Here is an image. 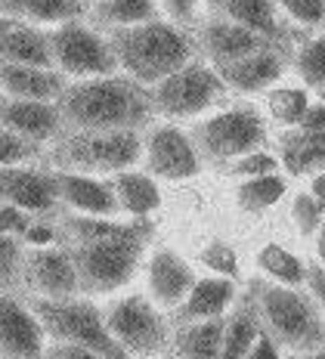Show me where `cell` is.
I'll return each mask as SVG.
<instances>
[{"instance_id": "cell-48", "label": "cell", "mask_w": 325, "mask_h": 359, "mask_svg": "<svg viewBox=\"0 0 325 359\" xmlns=\"http://www.w3.org/2000/svg\"><path fill=\"white\" fill-rule=\"evenodd\" d=\"M322 100H325V87H322Z\"/></svg>"}, {"instance_id": "cell-11", "label": "cell", "mask_w": 325, "mask_h": 359, "mask_svg": "<svg viewBox=\"0 0 325 359\" xmlns=\"http://www.w3.org/2000/svg\"><path fill=\"white\" fill-rule=\"evenodd\" d=\"M22 282L37 297H74L81 291L78 269H74L72 251L59 245H37L25 251L22 260Z\"/></svg>"}, {"instance_id": "cell-41", "label": "cell", "mask_w": 325, "mask_h": 359, "mask_svg": "<svg viewBox=\"0 0 325 359\" xmlns=\"http://www.w3.org/2000/svg\"><path fill=\"white\" fill-rule=\"evenodd\" d=\"M34 223V214H28V211H22V208L16 205H6V201H0V229L4 233H10V236H25L28 233V226Z\"/></svg>"}, {"instance_id": "cell-12", "label": "cell", "mask_w": 325, "mask_h": 359, "mask_svg": "<svg viewBox=\"0 0 325 359\" xmlns=\"http://www.w3.org/2000/svg\"><path fill=\"white\" fill-rule=\"evenodd\" d=\"M146 170L152 177H161V180H189L201 170V161H199V149L195 143L186 137L180 127L173 124H161L149 133L146 146Z\"/></svg>"}, {"instance_id": "cell-44", "label": "cell", "mask_w": 325, "mask_h": 359, "mask_svg": "<svg viewBox=\"0 0 325 359\" xmlns=\"http://www.w3.org/2000/svg\"><path fill=\"white\" fill-rule=\"evenodd\" d=\"M22 238H25V245H32V248H37V245H56V229L44 220H34Z\"/></svg>"}, {"instance_id": "cell-25", "label": "cell", "mask_w": 325, "mask_h": 359, "mask_svg": "<svg viewBox=\"0 0 325 359\" xmlns=\"http://www.w3.org/2000/svg\"><path fill=\"white\" fill-rule=\"evenodd\" d=\"M115 196H118V205L121 211H127L131 217H146L161 208V192H158L155 180L149 174H137V170H118L115 177Z\"/></svg>"}, {"instance_id": "cell-15", "label": "cell", "mask_w": 325, "mask_h": 359, "mask_svg": "<svg viewBox=\"0 0 325 359\" xmlns=\"http://www.w3.org/2000/svg\"><path fill=\"white\" fill-rule=\"evenodd\" d=\"M0 124L16 130L19 137L44 146L65 130L62 111L56 100H19V96H0Z\"/></svg>"}, {"instance_id": "cell-23", "label": "cell", "mask_w": 325, "mask_h": 359, "mask_svg": "<svg viewBox=\"0 0 325 359\" xmlns=\"http://www.w3.org/2000/svg\"><path fill=\"white\" fill-rule=\"evenodd\" d=\"M236 297V285L230 282V276H214V279H199L192 291L186 294V301L177 306L180 323H195V319H217L226 313V306Z\"/></svg>"}, {"instance_id": "cell-13", "label": "cell", "mask_w": 325, "mask_h": 359, "mask_svg": "<svg viewBox=\"0 0 325 359\" xmlns=\"http://www.w3.org/2000/svg\"><path fill=\"white\" fill-rule=\"evenodd\" d=\"M0 201L16 205L34 217H47L59 208L56 177H53V170L6 164V168H0Z\"/></svg>"}, {"instance_id": "cell-27", "label": "cell", "mask_w": 325, "mask_h": 359, "mask_svg": "<svg viewBox=\"0 0 325 359\" xmlns=\"http://www.w3.org/2000/svg\"><path fill=\"white\" fill-rule=\"evenodd\" d=\"M285 177L273 170V174H257V177H245L236 189V205L241 214H263L285 196Z\"/></svg>"}, {"instance_id": "cell-24", "label": "cell", "mask_w": 325, "mask_h": 359, "mask_svg": "<svg viewBox=\"0 0 325 359\" xmlns=\"http://www.w3.org/2000/svg\"><path fill=\"white\" fill-rule=\"evenodd\" d=\"M84 0H0V16H13L32 25H59L81 19Z\"/></svg>"}, {"instance_id": "cell-29", "label": "cell", "mask_w": 325, "mask_h": 359, "mask_svg": "<svg viewBox=\"0 0 325 359\" xmlns=\"http://www.w3.org/2000/svg\"><path fill=\"white\" fill-rule=\"evenodd\" d=\"M223 323L217 319H195L192 325L177 332V350L183 356H223Z\"/></svg>"}, {"instance_id": "cell-45", "label": "cell", "mask_w": 325, "mask_h": 359, "mask_svg": "<svg viewBox=\"0 0 325 359\" xmlns=\"http://www.w3.org/2000/svg\"><path fill=\"white\" fill-rule=\"evenodd\" d=\"M279 350H282V344H279L273 334H267V332L260 328V334L254 338L251 353H248V356H254V359H260V356H279Z\"/></svg>"}, {"instance_id": "cell-6", "label": "cell", "mask_w": 325, "mask_h": 359, "mask_svg": "<svg viewBox=\"0 0 325 359\" xmlns=\"http://www.w3.org/2000/svg\"><path fill=\"white\" fill-rule=\"evenodd\" d=\"M142 236L146 233L96 238V242H74L69 251L74 269H78L81 291L109 294V291L127 285L140 266Z\"/></svg>"}, {"instance_id": "cell-16", "label": "cell", "mask_w": 325, "mask_h": 359, "mask_svg": "<svg viewBox=\"0 0 325 359\" xmlns=\"http://www.w3.org/2000/svg\"><path fill=\"white\" fill-rule=\"evenodd\" d=\"M47 332L32 306L0 291V353L4 356H41L47 350Z\"/></svg>"}, {"instance_id": "cell-21", "label": "cell", "mask_w": 325, "mask_h": 359, "mask_svg": "<svg viewBox=\"0 0 325 359\" xmlns=\"http://www.w3.org/2000/svg\"><path fill=\"white\" fill-rule=\"evenodd\" d=\"M267 41L270 37L257 34V32L239 25V22H232V19H217V22H208V25L201 28V47L208 50V56L214 59V65L251 56L257 50L267 47Z\"/></svg>"}, {"instance_id": "cell-9", "label": "cell", "mask_w": 325, "mask_h": 359, "mask_svg": "<svg viewBox=\"0 0 325 359\" xmlns=\"http://www.w3.org/2000/svg\"><path fill=\"white\" fill-rule=\"evenodd\" d=\"M263 140H267V127L251 106L226 109L192 130V143L199 155H208L214 161L241 158V155L260 149Z\"/></svg>"}, {"instance_id": "cell-22", "label": "cell", "mask_w": 325, "mask_h": 359, "mask_svg": "<svg viewBox=\"0 0 325 359\" xmlns=\"http://www.w3.org/2000/svg\"><path fill=\"white\" fill-rule=\"evenodd\" d=\"M282 56L276 50H257L251 56H241V59H232V62H223L217 65L220 78L226 81V87H236L241 93H260L267 90L270 84H276L282 78Z\"/></svg>"}, {"instance_id": "cell-39", "label": "cell", "mask_w": 325, "mask_h": 359, "mask_svg": "<svg viewBox=\"0 0 325 359\" xmlns=\"http://www.w3.org/2000/svg\"><path fill=\"white\" fill-rule=\"evenodd\" d=\"M285 13L307 28L325 25V0H282Z\"/></svg>"}, {"instance_id": "cell-40", "label": "cell", "mask_w": 325, "mask_h": 359, "mask_svg": "<svg viewBox=\"0 0 325 359\" xmlns=\"http://www.w3.org/2000/svg\"><path fill=\"white\" fill-rule=\"evenodd\" d=\"M279 170V161L273 158L270 152H260V149H254V152L241 155V158L232 164V174L239 177H257V174H273Z\"/></svg>"}, {"instance_id": "cell-10", "label": "cell", "mask_w": 325, "mask_h": 359, "mask_svg": "<svg viewBox=\"0 0 325 359\" xmlns=\"http://www.w3.org/2000/svg\"><path fill=\"white\" fill-rule=\"evenodd\" d=\"M105 325L127 353L131 350L152 353V350H161L164 338H168V325H164L161 313L140 294H131L124 301L112 304V310L105 313Z\"/></svg>"}, {"instance_id": "cell-26", "label": "cell", "mask_w": 325, "mask_h": 359, "mask_svg": "<svg viewBox=\"0 0 325 359\" xmlns=\"http://www.w3.org/2000/svg\"><path fill=\"white\" fill-rule=\"evenodd\" d=\"M211 6H214L223 19L239 22V25L251 28V32L263 34V37L279 34V19H276L273 0H211Z\"/></svg>"}, {"instance_id": "cell-34", "label": "cell", "mask_w": 325, "mask_h": 359, "mask_svg": "<svg viewBox=\"0 0 325 359\" xmlns=\"http://www.w3.org/2000/svg\"><path fill=\"white\" fill-rule=\"evenodd\" d=\"M22 260L25 251L19 245V236L0 229V291H13L22 282Z\"/></svg>"}, {"instance_id": "cell-30", "label": "cell", "mask_w": 325, "mask_h": 359, "mask_svg": "<svg viewBox=\"0 0 325 359\" xmlns=\"http://www.w3.org/2000/svg\"><path fill=\"white\" fill-rule=\"evenodd\" d=\"M257 316H260V310H257L251 301L241 304L239 310L232 313V319L223 328V356L226 359H239V356L251 353V344H254L257 334H260Z\"/></svg>"}, {"instance_id": "cell-14", "label": "cell", "mask_w": 325, "mask_h": 359, "mask_svg": "<svg viewBox=\"0 0 325 359\" xmlns=\"http://www.w3.org/2000/svg\"><path fill=\"white\" fill-rule=\"evenodd\" d=\"M282 168L291 177L325 168V102L310 106L304 121L288 127V133L282 137Z\"/></svg>"}, {"instance_id": "cell-36", "label": "cell", "mask_w": 325, "mask_h": 359, "mask_svg": "<svg viewBox=\"0 0 325 359\" xmlns=\"http://www.w3.org/2000/svg\"><path fill=\"white\" fill-rule=\"evenodd\" d=\"M37 152H41L37 143L19 137L16 130H10V127L0 124V168H6V164H22V161L34 158Z\"/></svg>"}, {"instance_id": "cell-32", "label": "cell", "mask_w": 325, "mask_h": 359, "mask_svg": "<svg viewBox=\"0 0 325 359\" xmlns=\"http://www.w3.org/2000/svg\"><path fill=\"white\" fill-rule=\"evenodd\" d=\"M257 264L260 269L276 282H285V285H304L307 282V266L298 254H291L282 245H263L257 251Z\"/></svg>"}, {"instance_id": "cell-31", "label": "cell", "mask_w": 325, "mask_h": 359, "mask_svg": "<svg viewBox=\"0 0 325 359\" xmlns=\"http://www.w3.org/2000/svg\"><path fill=\"white\" fill-rule=\"evenodd\" d=\"M62 229L69 233L72 242H96V238H112V236H133V233H146L149 226H124L115 223L112 217L100 214H72L62 220Z\"/></svg>"}, {"instance_id": "cell-1", "label": "cell", "mask_w": 325, "mask_h": 359, "mask_svg": "<svg viewBox=\"0 0 325 359\" xmlns=\"http://www.w3.org/2000/svg\"><path fill=\"white\" fill-rule=\"evenodd\" d=\"M69 130H140L152 118V96L133 78H78L56 100Z\"/></svg>"}, {"instance_id": "cell-5", "label": "cell", "mask_w": 325, "mask_h": 359, "mask_svg": "<svg viewBox=\"0 0 325 359\" xmlns=\"http://www.w3.org/2000/svg\"><path fill=\"white\" fill-rule=\"evenodd\" d=\"M34 316L53 341H69L87 347L93 356H124L127 350L115 341L105 325V316L90 301L78 297H34Z\"/></svg>"}, {"instance_id": "cell-37", "label": "cell", "mask_w": 325, "mask_h": 359, "mask_svg": "<svg viewBox=\"0 0 325 359\" xmlns=\"http://www.w3.org/2000/svg\"><path fill=\"white\" fill-rule=\"evenodd\" d=\"M291 214H294V223H298V229L304 236H313L316 229H319V223H322V208H319V201H316L313 192H298L294 196V205H291Z\"/></svg>"}, {"instance_id": "cell-28", "label": "cell", "mask_w": 325, "mask_h": 359, "mask_svg": "<svg viewBox=\"0 0 325 359\" xmlns=\"http://www.w3.org/2000/svg\"><path fill=\"white\" fill-rule=\"evenodd\" d=\"M90 19L102 28H124L155 19V0H96Z\"/></svg>"}, {"instance_id": "cell-3", "label": "cell", "mask_w": 325, "mask_h": 359, "mask_svg": "<svg viewBox=\"0 0 325 359\" xmlns=\"http://www.w3.org/2000/svg\"><path fill=\"white\" fill-rule=\"evenodd\" d=\"M257 310L267 323L270 334L294 350V353H316L325 347V319L313 294H300L285 282H260L257 288Z\"/></svg>"}, {"instance_id": "cell-7", "label": "cell", "mask_w": 325, "mask_h": 359, "mask_svg": "<svg viewBox=\"0 0 325 359\" xmlns=\"http://www.w3.org/2000/svg\"><path fill=\"white\" fill-rule=\"evenodd\" d=\"M226 81L220 72L201 62H186L183 69L171 72L168 78H161L152 84L149 96H152L155 111L168 118H192L199 111L211 109L223 96Z\"/></svg>"}, {"instance_id": "cell-47", "label": "cell", "mask_w": 325, "mask_h": 359, "mask_svg": "<svg viewBox=\"0 0 325 359\" xmlns=\"http://www.w3.org/2000/svg\"><path fill=\"white\" fill-rule=\"evenodd\" d=\"M316 254H319V264H325V220L316 229Z\"/></svg>"}, {"instance_id": "cell-46", "label": "cell", "mask_w": 325, "mask_h": 359, "mask_svg": "<svg viewBox=\"0 0 325 359\" xmlns=\"http://www.w3.org/2000/svg\"><path fill=\"white\" fill-rule=\"evenodd\" d=\"M313 196H316V201H319V208L325 211V168L313 177Z\"/></svg>"}, {"instance_id": "cell-19", "label": "cell", "mask_w": 325, "mask_h": 359, "mask_svg": "<svg viewBox=\"0 0 325 359\" xmlns=\"http://www.w3.org/2000/svg\"><path fill=\"white\" fill-rule=\"evenodd\" d=\"M0 59L56 69L50 50V32H41L32 22H22L13 16H0Z\"/></svg>"}, {"instance_id": "cell-38", "label": "cell", "mask_w": 325, "mask_h": 359, "mask_svg": "<svg viewBox=\"0 0 325 359\" xmlns=\"http://www.w3.org/2000/svg\"><path fill=\"white\" fill-rule=\"evenodd\" d=\"M201 264H205L208 269H214V273H220V276H232V279L239 276V257H236V251H232L230 245H223V242L208 245V248L201 251Z\"/></svg>"}, {"instance_id": "cell-17", "label": "cell", "mask_w": 325, "mask_h": 359, "mask_svg": "<svg viewBox=\"0 0 325 359\" xmlns=\"http://www.w3.org/2000/svg\"><path fill=\"white\" fill-rule=\"evenodd\" d=\"M56 189H59V205L72 208L81 214H100V217H115L121 211L115 186L102 183L93 174H81V170H65L56 168Z\"/></svg>"}, {"instance_id": "cell-35", "label": "cell", "mask_w": 325, "mask_h": 359, "mask_svg": "<svg viewBox=\"0 0 325 359\" xmlns=\"http://www.w3.org/2000/svg\"><path fill=\"white\" fill-rule=\"evenodd\" d=\"M298 72L310 87H325V37L307 41L298 53Z\"/></svg>"}, {"instance_id": "cell-20", "label": "cell", "mask_w": 325, "mask_h": 359, "mask_svg": "<svg viewBox=\"0 0 325 359\" xmlns=\"http://www.w3.org/2000/svg\"><path fill=\"white\" fill-rule=\"evenodd\" d=\"M65 74L59 69H41V65L10 62L0 59V93L19 96V100H59L65 90Z\"/></svg>"}, {"instance_id": "cell-42", "label": "cell", "mask_w": 325, "mask_h": 359, "mask_svg": "<svg viewBox=\"0 0 325 359\" xmlns=\"http://www.w3.org/2000/svg\"><path fill=\"white\" fill-rule=\"evenodd\" d=\"M158 4H161L164 10L171 13V19H173V22H183V25L195 22V10H199V0H158Z\"/></svg>"}, {"instance_id": "cell-33", "label": "cell", "mask_w": 325, "mask_h": 359, "mask_svg": "<svg viewBox=\"0 0 325 359\" xmlns=\"http://www.w3.org/2000/svg\"><path fill=\"white\" fill-rule=\"evenodd\" d=\"M307 109H310V93L304 87H282L276 93H270V111L285 127H298L304 121Z\"/></svg>"}, {"instance_id": "cell-4", "label": "cell", "mask_w": 325, "mask_h": 359, "mask_svg": "<svg viewBox=\"0 0 325 359\" xmlns=\"http://www.w3.org/2000/svg\"><path fill=\"white\" fill-rule=\"evenodd\" d=\"M142 143L137 130H72L56 137L50 149L53 168L81 174H118L140 161Z\"/></svg>"}, {"instance_id": "cell-2", "label": "cell", "mask_w": 325, "mask_h": 359, "mask_svg": "<svg viewBox=\"0 0 325 359\" xmlns=\"http://www.w3.org/2000/svg\"><path fill=\"white\" fill-rule=\"evenodd\" d=\"M109 43L115 50L118 65L127 78L140 84H158L171 72L192 62V43L177 25L161 19H149L140 25L109 28Z\"/></svg>"}, {"instance_id": "cell-43", "label": "cell", "mask_w": 325, "mask_h": 359, "mask_svg": "<svg viewBox=\"0 0 325 359\" xmlns=\"http://www.w3.org/2000/svg\"><path fill=\"white\" fill-rule=\"evenodd\" d=\"M307 285H310V294L316 297V304H319V310H322V319H325V264L307 266Z\"/></svg>"}, {"instance_id": "cell-8", "label": "cell", "mask_w": 325, "mask_h": 359, "mask_svg": "<svg viewBox=\"0 0 325 359\" xmlns=\"http://www.w3.org/2000/svg\"><path fill=\"white\" fill-rule=\"evenodd\" d=\"M50 50L53 62L65 78H100V74H115L118 69L112 43L96 34L93 28H87L81 19L53 25Z\"/></svg>"}, {"instance_id": "cell-18", "label": "cell", "mask_w": 325, "mask_h": 359, "mask_svg": "<svg viewBox=\"0 0 325 359\" xmlns=\"http://www.w3.org/2000/svg\"><path fill=\"white\" fill-rule=\"evenodd\" d=\"M195 273L180 254H173L171 248H158L149 260V294L158 306H180L186 301V294L195 285Z\"/></svg>"}]
</instances>
